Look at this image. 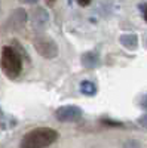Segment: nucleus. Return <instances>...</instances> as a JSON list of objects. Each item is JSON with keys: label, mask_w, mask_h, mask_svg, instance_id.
Instances as JSON below:
<instances>
[{"label": "nucleus", "mask_w": 147, "mask_h": 148, "mask_svg": "<svg viewBox=\"0 0 147 148\" xmlns=\"http://www.w3.org/2000/svg\"><path fill=\"white\" fill-rule=\"evenodd\" d=\"M58 139V132L52 127H36L27 132L19 142V148H48Z\"/></svg>", "instance_id": "obj_1"}, {"label": "nucleus", "mask_w": 147, "mask_h": 148, "mask_svg": "<svg viewBox=\"0 0 147 148\" xmlns=\"http://www.w3.org/2000/svg\"><path fill=\"white\" fill-rule=\"evenodd\" d=\"M0 67L9 79H17L22 71V59L12 46H5L0 55Z\"/></svg>", "instance_id": "obj_2"}, {"label": "nucleus", "mask_w": 147, "mask_h": 148, "mask_svg": "<svg viewBox=\"0 0 147 148\" xmlns=\"http://www.w3.org/2000/svg\"><path fill=\"white\" fill-rule=\"evenodd\" d=\"M33 46L36 49V52L46 59H52L58 56V45L49 36H43V34L36 36L33 40Z\"/></svg>", "instance_id": "obj_3"}, {"label": "nucleus", "mask_w": 147, "mask_h": 148, "mask_svg": "<svg viewBox=\"0 0 147 148\" xmlns=\"http://www.w3.org/2000/svg\"><path fill=\"white\" fill-rule=\"evenodd\" d=\"M83 113L82 110L76 105H64V107H59L55 111V117L58 121L61 123H75L79 121L82 119Z\"/></svg>", "instance_id": "obj_4"}, {"label": "nucleus", "mask_w": 147, "mask_h": 148, "mask_svg": "<svg viewBox=\"0 0 147 148\" xmlns=\"http://www.w3.org/2000/svg\"><path fill=\"white\" fill-rule=\"evenodd\" d=\"M27 18H28L27 12L21 8H18L15 10H12V14L9 15V18L6 21V25H8L9 30H19V28L24 27V24L27 22Z\"/></svg>", "instance_id": "obj_5"}, {"label": "nucleus", "mask_w": 147, "mask_h": 148, "mask_svg": "<svg viewBox=\"0 0 147 148\" xmlns=\"http://www.w3.org/2000/svg\"><path fill=\"white\" fill-rule=\"evenodd\" d=\"M49 24V14L45 8L37 6L31 12V25L34 30H45Z\"/></svg>", "instance_id": "obj_6"}, {"label": "nucleus", "mask_w": 147, "mask_h": 148, "mask_svg": "<svg viewBox=\"0 0 147 148\" xmlns=\"http://www.w3.org/2000/svg\"><path fill=\"white\" fill-rule=\"evenodd\" d=\"M82 61V65L88 70H94L97 67H100L101 64V58H100V53L95 52V51H89V52H85L80 58Z\"/></svg>", "instance_id": "obj_7"}, {"label": "nucleus", "mask_w": 147, "mask_h": 148, "mask_svg": "<svg viewBox=\"0 0 147 148\" xmlns=\"http://www.w3.org/2000/svg\"><path fill=\"white\" fill-rule=\"evenodd\" d=\"M119 42L122 46H125L129 51H135L138 47V36L137 34H122L119 37Z\"/></svg>", "instance_id": "obj_8"}, {"label": "nucleus", "mask_w": 147, "mask_h": 148, "mask_svg": "<svg viewBox=\"0 0 147 148\" xmlns=\"http://www.w3.org/2000/svg\"><path fill=\"white\" fill-rule=\"evenodd\" d=\"M97 84L94 82H89V80H83L80 83V92L86 96H94L97 93Z\"/></svg>", "instance_id": "obj_9"}, {"label": "nucleus", "mask_w": 147, "mask_h": 148, "mask_svg": "<svg viewBox=\"0 0 147 148\" xmlns=\"http://www.w3.org/2000/svg\"><path fill=\"white\" fill-rule=\"evenodd\" d=\"M12 47H14L15 49V51H17V53L21 56V59H22V62H24V61H27V62H30V56H28V53L26 52V49H24L17 40H14V42H12Z\"/></svg>", "instance_id": "obj_10"}, {"label": "nucleus", "mask_w": 147, "mask_h": 148, "mask_svg": "<svg viewBox=\"0 0 147 148\" xmlns=\"http://www.w3.org/2000/svg\"><path fill=\"white\" fill-rule=\"evenodd\" d=\"M101 123H103V125H107V126H113V127H120V126H124V123H122V121L110 120V119H103Z\"/></svg>", "instance_id": "obj_11"}, {"label": "nucleus", "mask_w": 147, "mask_h": 148, "mask_svg": "<svg viewBox=\"0 0 147 148\" xmlns=\"http://www.w3.org/2000/svg\"><path fill=\"white\" fill-rule=\"evenodd\" d=\"M138 8H140V10H141V15H143L144 21L147 22V3H140Z\"/></svg>", "instance_id": "obj_12"}, {"label": "nucleus", "mask_w": 147, "mask_h": 148, "mask_svg": "<svg viewBox=\"0 0 147 148\" xmlns=\"http://www.w3.org/2000/svg\"><path fill=\"white\" fill-rule=\"evenodd\" d=\"M140 107H141L144 111H147V93H144V95L141 96V99H140Z\"/></svg>", "instance_id": "obj_13"}, {"label": "nucleus", "mask_w": 147, "mask_h": 148, "mask_svg": "<svg viewBox=\"0 0 147 148\" xmlns=\"http://www.w3.org/2000/svg\"><path fill=\"white\" fill-rule=\"evenodd\" d=\"M138 125L147 129V113H146V114H143V116L138 119Z\"/></svg>", "instance_id": "obj_14"}, {"label": "nucleus", "mask_w": 147, "mask_h": 148, "mask_svg": "<svg viewBox=\"0 0 147 148\" xmlns=\"http://www.w3.org/2000/svg\"><path fill=\"white\" fill-rule=\"evenodd\" d=\"M76 2H77L80 6H89L92 0H76Z\"/></svg>", "instance_id": "obj_15"}, {"label": "nucleus", "mask_w": 147, "mask_h": 148, "mask_svg": "<svg viewBox=\"0 0 147 148\" xmlns=\"http://www.w3.org/2000/svg\"><path fill=\"white\" fill-rule=\"evenodd\" d=\"M21 3H26V5H34L37 3V0H19Z\"/></svg>", "instance_id": "obj_16"}, {"label": "nucleus", "mask_w": 147, "mask_h": 148, "mask_svg": "<svg viewBox=\"0 0 147 148\" xmlns=\"http://www.w3.org/2000/svg\"><path fill=\"white\" fill-rule=\"evenodd\" d=\"M45 2H46V5H48V6H54L57 0H45Z\"/></svg>", "instance_id": "obj_17"}, {"label": "nucleus", "mask_w": 147, "mask_h": 148, "mask_svg": "<svg viewBox=\"0 0 147 148\" xmlns=\"http://www.w3.org/2000/svg\"><path fill=\"white\" fill-rule=\"evenodd\" d=\"M0 114H2V110H0Z\"/></svg>", "instance_id": "obj_18"}]
</instances>
